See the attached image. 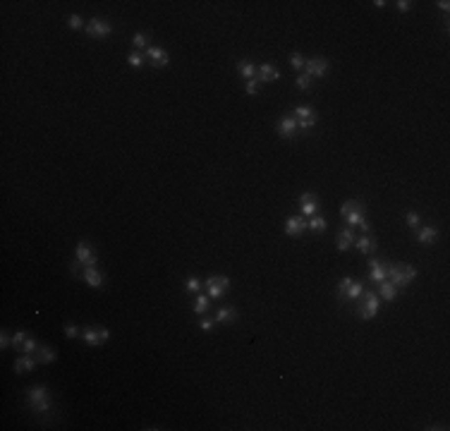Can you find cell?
I'll return each mask as SVG.
<instances>
[{
    "mask_svg": "<svg viewBox=\"0 0 450 431\" xmlns=\"http://www.w3.org/2000/svg\"><path fill=\"white\" fill-rule=\"evenodd\" d=\"M280 77V72L271 65V62H264L261 67H259V82H276Z\"/></svg>",
    "mask_w": 450,
    "mask_h": 431,
    "instance_id": "19",
    "label": "cell"
},
{
    "mask_svg": "<svg viewBox=\"0 0 450 431\" xmlns=\"http://www.w3.org/2000/svg\"><path fill=\"white\" fill-rule=\"evenodd\" d=\"M82 278L91 285V288H101L103 285V278H101V273L93 268V266H89V268H84V273H82Z\"/></svg>",
    "mask_w": 450,
    "mask_h": 431,
    "instance_id": "21",
    "label": "cell"
},
{
    "mask_svg": "<svg viewBox=\"0 0 450 431\" xmlns=\"http://www.w3.org/2000/svg\"><path fill=\"white\" fill-rule=\"evenodd\" d=\"M237 72H240V77H245L249 82V79H254V75H256V67L249 60H240L237 62Z\"/></svg>",
    "mask_w": 450,
    "mask_h": 431,
    "instance_id": "24",
    "label": "cell"
},
{
    "mask_svg": "<svg viewBox=\"0 0 450 431\" xmlns=\"http://www.w3.org/2000/svg\"><path fill=\"white\" fill-rule=\"evenodd\" d=\"M340 216H345V220H347V225H359L362 220H364V204H359V201H345L340 206Z\"/></svg>",
    "mask_w": 450,
    "mask_h": 431,
    "instance_id": "4",
    "label": "cell"
},
{
    "mask_svg": "<svg viewBox=\"0 0 450 431\" xmlns=\"http://www.w3.org/2000/svg\"><path fill=\"white\" fill-rule=\"evenodd\" d=\"M86 34L96 39H106L108 34H113V24L101 17H91V22H86Z\"/></svg>",
    "mask_w": 450,
    "mask_h": 431,
    "instance_id": "8",
    "label": "cell"
},
{
    "mask_svg": "<svg viewBox=\"0 0 450 431\" xmlns=\"http://www.w3.org/2000/svg\"><path fill=\"white\" fill-rule=\"evenodd\" d=\"M297 132V120L295 118H290V115H283L278 120V134L285 139H292Z\"/></svg>",
    "mask_w": 450,
    "mask_h": 431,
    "instance_id": "13",
    "label": "cell"
},
{
    "mask_svg": "<svg viewBox=\"0 0 450 431\" xmlns=\"http://www.w3.org/2000/svg\"><path fill=\"white\" fill-rule=\"evenodd\" d=\"M395 295H398V288H395L390 280L378 283V297H381L383 302H393V300H395Z\"/></svg>",
    "mask_w": 450,
    "mask_h": 431,
    "instance_id": "17",
    "label": "cell"
},
{
    "mask_svg": "<svg viewBox=\"0 0 450 431\" xmlns=\"http://www.w3.org/2000/svg\"><path fill=\"white\" fill-rule=\"evenodd\" d=\"M235 319H237V314H235L233 307H220L216 311V321L218 323H230V321H235Z\"/></svg>",
    "mask_w": 450,
    "mask_h": 431,
    "instance_id": "25",
    "label": "cell"
},
{
    "mask_svg": "<svg viewBox=\"0 0 450 431\" xmlns=\"http://www.w3.org/2000/svg\"><path fill=\"white\" fill-rule=\"evenodd\" d=\"M79 333H82V331H79L75 323H65V338H77Z\"/></svg>",
    "mask_w": 450,
    "mask_h": 431,
    "instance_id": "37",
    "label": "cell"
},
{
    "mask_svg": "<svg viewBox=\"0 0 450 431\" xmlns=\"http://www.w3.org/2000/svg\"><path fill=\"white\" fill-rule=\"evenodd\" d=\"M352 242H355V232L350 230V228H345V230L338 235V242H335V245H338L340 252H347V249L352 247Z\"/></svg>",
    "mask_w": 450,
    "mask_h": 431,
    "instance_id": "22",
    "label": "cell"
},
{
    "mask_svg": "<svg viewBox=\"0 0 450 431\" xmlns=\"http://www.w3.org/2000/svg\"><path fill=\"white\" fill-rule=\"evenodd\" d=\"M438 7H441L443 12H448V10H450V2H448V0H441V2H438Z\"/></svg>",
    "mask_w": 450,
    "mask_h": 431,
    "instance_id": "43",
    "label": "cell"
},
{
    "mask_svg": "<svg viewBox=\"0 0 450 431\" xmlns=\"http://www.w3.org/2000/svg\"><path fill=\"white\" fill-rule=\"evenodd\" d=\"M256 91H259V79H249V82H247V93H249V96H254Z\"/></svg>",
    "mask_w": 450,
    "mask_h": 431,
    "instance_id": "39",
    "label": "cell"
},
{
    "mask_svg": "<svg viewBox=\"0 0 450 431\" xmlns=\"http://www.w3.org/2000/svg\"><path fill=\"white\" fill-rule=\"evenodd\" d=\"M369 266H371V273H369V278H371L373 283H383V280L388 278V263L371 259V261H369Z\"/></svg>",
    "mask_w": 450,
    "mask_h": 431,
    "instance_id": "14",
    "label": "cell"
},
{
    "mask_svg": "<svg viewBox=\"0 0 450 431\" xmlns=\"http://www.w3.org/2000/svg\"><path fill=\"white\" fill-rule=\"evenodd\" d=\"M388 278L395 288H405L417 278V268L407 263H388Z\"/></svg>",
    "mask_w": 450,
    "mask_h": 431,
    "instance_id": "1",
    "label": "cell"
},
{
    "mask_svg": "<svg viewBox=\"0 0 450 431\" xmlns=\"http://www.w3.org/2000/svg\"><path fill=\"white\" fill-rule=\"evenodd\" d=\"M24 340H27V333H24V331H17L15 336H12V347H22Z\"/></svg>",
    "mask_w": 450,
    "mask_h": 431,
    "instance_id": "38",
    "label": "cell"
},
{
    "mask_svg": "<svg viewBox=\"0 0 450 431\" xmlns=\"http://www.w3.org/2000/svg\"><path fill=\"white\" fill-rule=\"evenodd\" d=\"M309 228L314 232H324V230H326V220H324L321 216H314V218L309 220Z\"/></svg>",
    "mask_w": 450,
    "mask_h": 431,
    "instance_id": "28",
    "label": "cell"
},
{
    "mask_svg": "<svg viewBox=\"0 0 450 431\" xmlns=\"http://www.w3.org/2000/svg\"><path fill=\"white\" fill-rule=\"evenodd\" d=\"M127 62H129V67L139 70L141 65H144V55H141V53H129V55H127Z\"/></svg>",
    "mask_w": 450,
    "mask_h": 431,
    "instance_id": "30",
    "label": "cell"
},
{
    "mask_svg": "<svg viewBox=\"0 0 450 431\" xmlns=\"http://www.w3.org/2000/svg\"><path fill=\"white\" fill-rule=\"evenodd\" d=\"M304 72H307L309 77H326L328 60L326 58H311V60L304 62Z\"/></svg>",
    "mask_w": 450,
    "mask_h": 431,
    "instance_id": "11",
    "label": "cell"
},
{
    "mask_svg": "<svg viewBox=\"0 0 450 431\" xmlns=\"http://www.w3.org/2000/svg\"><path fill=\"white\" fill-rule=\"evenodd\" d=\"M297 120V127H302V129H309L316 125V110L309 106H299L295 110V115H292Z\"/></svg>",
    "mask_w": 450,
    "mask_h": 431,
    "instance_id": "10",
    "label": "cell"
},
{
    "mask_svg": "<svg viewBox=\"0 0 450 431\" xmlns=\"http://www.w3.org/2000/svg\"><path fill=\"white\" fill-rule=\"evenodd\" d=\"M362 297H364V307L359 309V316L364 321H369V319H373L381 311V302H378V295L376 293H364Z\"/></svg>",
    "mask_w": 450,
    "mask_h": 431,
    "instance_id": "7",
    "label": "cell"
},
{
    "mask_svg": "<svg viewBox=\"0 0 450 431\" xmlns=\"http://www.w3.org/2000/svg\"><path fill=\"white\" fill-rule=\"evenodd\" d=\"M405 220H407V225H409V228H414V230H417V228H419V223H421V216L417 214V211H409V214L405 216Z\"/></svg>",
    "mask_w": 450,
    "mask_h": 431,
    "instance_id": "31",
    "label": "cell"
},
{
    "mask_svg": "<svg viewBox=\"0 0 450 431\" xmlns=\"http://www.w3.org/2000/svg\"><path fill=\"white\" fill-rule=\"evenodd\" d=\"M185 290L187 293H199L202 290V283L197 278H189V280H185Z\"/></svg>",
    "mask_w": 450,
    "mask_h": 431,
    "instance_id": "33",
    "label": "cell"
},
{
    "mask_svg": "<svg viewBox=\"0 0 450 431\" xmlns=\"http://www.w3.org/2000/svg\"><path fill=\"white\" fill-rule=\"evenodd\" d=\"M36 359H39V364H53L58 359V352L53 347H48V345H41L36 350Z\"/></svg>",
    "mask_w": 450,
    "mask_h": 431,
    "instance_id": "18",
    "label": "cell"
},
{
    "mask_svg": "<svg viewBox=\"0 0 450 431\" xmlns=\"http://www.w3.org/2000/svg\"><path fill=\"white\" fill-rule=\"evenodd\" d=\"M67 27H70V29H82L84 22H82V17L79 15H70L67 17Z\"/></svg>",
    "mask_w": 450,
    "mask_h": 431,
    "instance_id": "34",
    "label": "cell"
},
{
    "mask_svg": "<svg viewBox=\"0 0 450 431\" xmlns=\"http://www.w3.org/2000/svg\"><path fill=\"white\" fill-rule=\"evenodd\" d=\"M144 58L151 62V65H156V67H165V65H170V55L163 50V48H146V53H144Z\"/></svg>",
    "mask_w": 450,
    "mask_h": 431,
    "instance_id": "12",
    "label": "cell"
},
{
    "mask_svg": "<svg viewBox=\"0 0 450 431\" xmlns=\"http://www.w3.org/2000/svg\"><path fill=\"white\" fill-rule=\"evenodd\" d=\"M36 364H39V359H34V357H19V359L15 362V371L17 374H27V371H31Z\"/></svg>",
    "mask_w": 450,
    "mask_h": 431,
    "instance_id": "23",
    "label": "cell"
},
{
    "mask_svg": "<svg viewBox=\"0 0 450 431\" xmlns=\"http://www.w3.org/2000/svg\"><path fill=\"white\" fill-rule=\"evenodd\" d=\"M359 228H362V232H369V230H371V225H369L367 220H362V223H359Z\"/></svg>",
    "mask_w": 450,
    "mask_h": 431,
    "instance_id": "44",
    "label": "cell"
},
{
    "mask_svg": "<svg viewBox=\"0 0 450 431\" xmlns=\"http://www.w3.org/2000/svg\"><path fill=\"white\" fill-rule=\"evenodd\" d=\"M206 309H208V297H206V295H199L197 302H194V311H197V314H204Z\"/></svg>",
    "mask_w": 450,
    "mask_h": 431,
    "instance_id": "32",
    "label": "cell"
},
{
    "mask_svg": "<svg viewBox=\"0 0 450 431\" xmlns=\"http://www.w3.org/2000/svg\"><path fill=\"white\" fill-rule=\"evenodd\" d=\"M75 254H77V263L79 266H84V268H89V266H96V249L91 245H86V242H79L77 249H75Z\"/></svg>",
    "mask_w": 450,
    "mask_h": 431,
    "instance_id": "9",
    "label": "cell"
},
{
    "mask_svg": "<svg viewBox=\"0 0 450 431\" xmlns=\"http://www.w3.org/2000/svg\"><path fill=\"white\" fill-rule=\"evenodd\" d=\"M417 240H419L421 245H434L436 240H438V230L431 228V225H426V228H421V230L417 232Z\"/></svg>",
    "mask_w": 450,
    "mask_h": 431,
    "instance_id": "20",
    "label": "cell"
},
{
    "mask_svg": "<svg viewBox=\"0 0 450 431\" xmlns=\"http://www.w3.org/2000/svg\"><path fill=\"white\" fill-rule=\"evenodd\" d=\"M29 405L36 415H48L50 412V398H48L46 386H34L29 390Z\"/></svg>",
    "mask_w": 450,
    "mask_h": 431,
    "instance_id": "2",
    "label": "cell"
},
{
    "mask_svg": "<svg viewBox=\"0 0 450 431\" xmlns=\"http://www.w3.org/2000/svg\"><path fill=\"white\" fill-rule=\"evenodd\" d=\"M39 347H41V345H39V343H36V340L27 338V340H24V345H22V352H36V350H39Z\"/></svg>",
    "mask_w": 450,
    "mask_h": 431,
    "instance_id": "36",
    "label": "cell"
},
{
    "mask_svg": "<svg viewBox=\"0 0 450 431\" xmlns=\"http://www.w3.org/2000/svg\"><path fill=\"white\" fill-rule=\"evenodd\" d=\"M82 338H84L86 345L96 347V345H103V343L110 338V331L108 328H103V326H89V328L82 331Z\"/></svg>",
    "mask_w": 450,
    "mask_h": 431,
    "instance_id": "5",
    "label": "cell"
},
{
    "mask_svg": "<svg viewBox=\"0 0 450 431\" xmlns=\"http://www.w3.org/2000/svg\"><path fill=\"white\" fill-rule=\"evenodd\" d=\"M204 288H206V293H208L211 300H218V297H223V293L230 288V280L225 276H211L204 283Z\"/></svg>",
    "mask_w": 450,
    "mask_h": 431,
    "instance_id": "6",
    "label": "cell"
},
{
    "mask_svg": "<svg viewBox=\"0 0 450 431\" xmlns=\"http://www.w3.org/2000/svg\"><path fill=\"white\" fill-rule=\"evenodd\" d=\"M295 86L299 89V91H307L311 86V77L304 72V75H297V79H295Z\"/></svg>",
    "mask_w": 450,
    "mask_h": 431,
    "instance_id": "27",
    "label": "cell"
},
{
    "mask_svg": "<svg viewBox=\"0 0 450 431\" xmlns=\"http://www.w3.org/2000/svg\"><path fill=\"white\" fill-rule=\"evenodd\" d=\"M304 228H307V223H304L302 218L292 216V218H287V223H285V235L297 237V235H302V232H304Z\"/></svg>",
    "mask_w": 450,
    "mask_h": 431,
    "instance_id": "16",
    "label": "cell"
},
{
    "mask_svg": "<svg viewBox=\"0 0 450 431\" xmlns=\"http://www.w3.org/2000/svg\"><path fill=\"white\" fill-rule=\"evenodd\" d=\"M409 5H412L409 0H398V2H395V7H398L400 12H409Z\"/></svg>",
    "mask_w": 450,
    "mask_h": 431,
    "instance_id": "41",
    "label": "cell"
},
{
    "mask_svg": "<svg viewBox=\"0 0 450 431\" xmlns=\"http://www.w3.org/2000/svg\"><path fill=\"white\" fill-rule=\"evenodd\" d=\"M132 41H134V46H137V48H144V46H146V43H149V36H146V34H144V31H137V34H134V39H132Z\"/></svg>",
    "mask_w": 450,
    "mask_h": 431,
    "instance_id": "35",
    "label": "cell"
},
{
    "mask_svg": "<svg viewBox=\"0 0 450 431\" xmlns=\"http://www.w3.org/2000/svg\"><path fill=\"white\" fill-rule=\"evenodd\" d=\"M7 345H12V338H10V336H7V331H2V333H0V347H2V350H5V347H7Z\"/></svg>",
    "mask_w": 450,
    "mask_h": 431,
    "instance_id": "40",
    "label": "cell"
},
{
    "mask_svg": "<svg viewBox=\"0 0 450 431\" xmlns=\"http://www.w3.org/2000/svg\"><path fill=\"white\" fill-rule=\"evenodd\" d=\"M364 295V285L352 280V278H342L338 283V300L340 302H352V300H359Z\"/></svg>",
    "mask_w": 450,
    "mask_h": 431,
    "instance_id": "3",
    "label": "cell"
},
{
    "mask_svg": "<svg viewBox=\"0 0 450 431\" xmlns=\"http://www.w3.org/2000/svg\"><path fill=\"white\" fill-rule=\"evenodd\" d=\"M199 326H202V331H206V333H211V331H213V321H211V319H202Z\"/></svg>",
    "mask_w": 450,
    "mask_h": 431,
    "instance_id": "42",
    "label": "cell"
},
{
    "mask_svg": "<svg viewBox=\"0 0 450 431\" xmlns=\"http://www.w3.org/2000/svg\"><path fill=\"white\" fill-rule=\"evenodd\" d=\"M355 245H357V249L362 252V254H369V252H373V249H376V242H373L371 237H367V235H364V237H359Z\"/></svg>",
    "mask_w": 450,
    "mask_h": 431,
    "instance_id": "26",
    "label": "cell"
},
{
    "mask_svg": "<svg viewBox=\"0 0 450 431\" xmlns=\"http://www.w3.org/2000/svg\"><path fill=\"white\" fill-rule=\"evenodd\" d=\"M299 206H302V216H316V211H319V204H316V199H314V194L311 192H307V194H302L299 197Z\"/></svg>",
    "mask_w": 450,
    "mask_h": 431,
    "instance_id": "15",
    "label": "cell"
},
{
    "mask_svg": "<svg viewBox=\"0 0 450 431\" xmlns=\"http://www.w3.org/2000/svg\"><path fill=\"white\" fill-rule=\"evenodd\" d=\"M304 58H302V53H292V55H290V67H292V70H297V72H302V67H304Z\"/></svg>",
    "mask_w": 450,
    "mask_h": 431,
    "instance_id": "29",
    "label": "cell"
}]
</instances>
